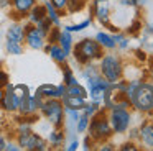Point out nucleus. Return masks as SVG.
Instances as JSON below:
<instances>
[{"mask_svg":"<svg viewBox=\"0 0 153 151\" xmlns=\"http://www.w3.org/2000/svg\"><path fill=\"white\" fill-rule=\"evenodd\" d=\"M102 54L104 49L96 41V38H82L76 41L73 46V53H71V56H74L79 66L87 64V62H97L102 58Z\"/></svg>","mask_w":153,"mask_h":151,"instance_id":"nucleus-1","label":"nucleus"},{"mask_svg":"<svg viewBox=\"0 0 153 151\" xmlns=\"http://www.w3.org/2000/svg\"><path fill=\"white\" fill-rule=\"evenodd\" d=\"M132 110L145 115H153V82L140 81L133 94L128 97Z\"/></svg>","mask_w":153,"mask_h":151,"instance_id":"nucleus-2","label":"nucleus"},{"mask_svg":"<svg viewBox=\"0 0 153 151\" xmlns=\"http://www.w3.org/2000/svg\"><path fill=\"white\" fill-rule=\"evenodd\" d=\"M86 133L97 144L104 143V141H109L114 136V131L109 123V117H107L105 108H100L97 113H94L91 117V121H89V127H87Z\"/></svg>","mask_w":153,"mask_h":151,"instance_id":"nucleus-3","label":"nucleus"},{"mask_svg":"<svg viewBox=\"0 0 153 151\" xmlns=\"http://www.w3.org/2000/svg\"><path fill=\"white\" fill-rule=\"evenodd\" d=\"M97 66H99V72L105 81L109 82H117L123 77V61L119 54H115L114 51H107L102 54V58L97 61Z\"/></svg>","mask_w":153,"mask_h":151,"instance_id":"nucleus-4","label":"nucleus"},{"mask_svg":"<svg viewBox=\"0 0 153 151\" xmlns=\"http://www.w3.org/2000/svg\"><path fill=\"white\" fill-rule=\"evenodd\" d=\"M40 117H43L51 128H63L64 105L61 98H46L40 107Z\"/></svg>","mask_w":153,"mask_h":151,"instance_id":"nucleus-5","label":"nucleus"},{"mask_svg":"<svg viewBox=\"0 0 153 151\" xmlns=\"http://www.w3.org/2000/svg\"><path fill=\"white\" fill-rule=\"evenodd\" d=\"M107 117H109V123L112 127L114 135H125L128 133L130 127H132V108L125 107H112L107 110Z\"/></svg>","mask_w":153,"mask_h":151,"instance_id":"nucleus-6","label":"nucleus"},{"mask_svg":"<svg viewBox=\"0 0 153 151\" xmlns=\"http://www.w3.org/2000/svg\"><path fill=\"white\" fill-rule=\"evenodd\" d=\"M92 18H96L104 28H107L109 31H115V26L112 25V2L110 0H92Z\"/></svg>","mask_w":153,"mask_h":151,"instance_id":"nucleus-7","label":"nucleus"},{"mask_svg":"<svg viewBox=\"0 0 153 151\" xmlns=\"http://www.w3.org/2000/svg\"><path fill=\"white\" fill-rule=\"evenodd\" d=\"M17 143L25 151H46L48 141L40 133L30 130L25 133H17Z\"/></svg>","mask_w":153,"mask_h":151,"instance_id":"nucleus-8","label":"nucleus"},{"mask_svg":"<svg viewBox=\"0 0 153 151\" xmlns=\"http://www.w3.org/2000/svg\"><path fill=\"white\" fill-rule=\"evenodd\" d=\"M23 25H25V44L30 49H35V51L43 49L45 44H46V35L33 23L25 21Z\"/></svg>","mask_w":153,"mask_h":151,"instance_id":"nucleus-9","label":"nucleus"},{"mask_svg":"<svg viewBox=\"0 0 153 151\" xmlns=\"http://www.w3.org/2000/svg\"><path fill=\"white\" fill-rule=\"evenodd\" d=\"M38 0H10V15L15 21H22L27 18L28 12L33 8Z\"/></svg>","mask_w":153,"mask_h":151,"instance_id":"nucleus-10","label":"nucleus"},{"mask_svg":"<svg viewBox=\"0 0 153 151\" xmlns=\"http://www.w3.org/2000/svg\"><path fill=\"white\" fill-rule=\"evenodd\" d=\"M20 107V100L13 92V84L7 82L4 87V97H2V110L7 113H17Z\"/></svg>","mask_w":153,"mask_h":151,"instance_id":"nucleus-11","label":"nucleus"},{"mask_svg":"<svg viewBox=\"0 0 153 151\" xmlns=\"http://www.w3.org/2000/svg\"><path fill=\"white\" fill-rule=\"evenodd\" d=\"M137 143L146 150H153V121L145 120L138 127V140Z\"/></svg>","mask_w":153,"mask_h":151,"instance_id":"nucleus-12","label":"nucleus"},{"mask_svg":"<svg viewBox=\"0 0 153 151\" xmlns=\"http://www.w3.org/2000/svg\"><path fill=\"white\" fill-rule=\"evenodd\" d=\"M36 92L41 95V97L46 100V98H61L66 92V85L61 82V84L54 85V84H41L40 87L36 89Z\"/></svg>","mask_w":153,"mask_h":151,"instance_id":"nucleus-13","label":"nucleus"},{"mask_svg":"<svg viewBox=\"0 0 153 151\" xmlns=\"http://www.w3.org/2000/svg\"><path fill=\"white\" fill-rule=\"evenodd\" d=\"M5 41L18 43V44H25V25L22 21H13L7 28L5 33Z\"/></svg>","mask_w":153,"mask_h":151,"instance_id":"nucleus-14","label":"nucleus"},{"mask_svg":"<svg viewBox=\"0 0 153 151\" xmlns=\"http://www.w3.org/2000/svg\"><path fill=\"white\" fill-rule=\"evenodd\" d=\"M43 51L46 53V54L50 56V58L56 62V64H59V66L66 64L68 58H69V56L63 51V48H61L58 43H46V44H45V48H43Z\"/></svg>","mask_w":153,"mask_h":151,"instance_id":"nucleus-15","label":"nucleus"},{"mask_svg":"<svg viewBox=\"0 0 153 151\" xmlns=\"http://www.w3.org/2000/svg\"><path fill=\"white\" fill-rule=\"evenodd\" d=\"M17 113L22 115V117H31V115L40 113V108H38V105H36L35 95L31 94V92L20 102V107H18V112H17Z\"/></svg>","mask_w":153,"mask_h":151,"instance_id":"nucleus-16","label":"nucleus"},{"mask_svg":"<svg viewBox=\"0 0 153 151\" xmlns=\"http://www.w3.org/2000/svg\"><path fill=\"white\" fill-rule=\"evenodd\" d=\"M66 131H64V128H51V131L48 133V146L51 148H63L64 143H66Z\"/></svg>","mask_w":153,"mask_h":151,"instance_id":"nucleus-17","label":"nucleus"},{"mask_svg":"<svg viewBox=\"0 0 153 151\" xmlns=\"http://www.w3.org/2000/svg\"><path fill=\"white\" fill-rule=\"evenodd\" d=\"M94 38L102 46L104 51H114V49H117V43L112 36V31H97Z\"/></svg>","mask_w":153,"mask_h":151,"instance_id":"nucleus-18","label":"nucleus"},{"mask_svg":"<svg viewBox=\"0 0 153 151\" xmlns=\"http://www.w3.org/2000/svg\"><path fill=\"white\" fill-rule=\"evenodd\" d=\"M61 102H63V105H64V107H68V108L82 110L89 100H87V97H74V95H66V94H64L63 97H61Z\"/></svg>","mask_w":153,"mask_h":151,"instance_id":"nucleus-19","label":"nucleus"},{"mask_svg":"<svg viewBox=\"0 0 153 151\" xmlns=\"http://www.w3.org/2000/svg\"><path fill=\"white\" fill-rule=\"evenodd\" d=\"M58 44L63 48V51L66 53L68 56H71L73 53V46H74V38H73V33H69L68 30L61 28L59 33V38H58Z\"/></svg>","mask_w":153,"mask_h":151,"instance_id":"nucleus-20","label":"nucleus"},{"mask_svg":"<svg viewBox=\"0 0 153 151\" xmlns=\"http://www.w3.org/2000/svg\"><path fill=\"white\" fill-rule=\"evenodd\" d=\"M45 16H46V10H45V5L41 2H36L33 5V8L28 12L27 15V21L28 23H33V25H36L40 20H43Z\"/></svg>","mask_w":153,"mask_h":151,"instance_id":"nucleus-21","label":"nucleus"},{"mask_svg":"<svg viewBox=\"0 0 153 151\" xmlns=\"http://www.w3.org/2000/svg\"><path fill=\"white\" fill-rule=\"evenodd\" d=\"M45 5V10H46V16H48V20H50L51 23H53V26H61V13L58 12L56 8L53 7V3L50 2V0H43L41 2Z\"/></svg>","mask_w":153,"mask_h":151,"instance_id":"nucleus-22","label":"nucleus"},{"mask_svg":"<svg viewBox=\"0 0 153 151\" xmlns=\"http://www.w3.org/2000/svg\"><path fill=\"white\" fill-rule=\"evenodd\" d=\"M91 25H92V15H91V16H87L86 20H82V21H79V23L66 25V26H63V28H64V30H68L69 33H81V31H84L86 28H89Z\"/></svg>","mask_w":153,"mask_h":151,"instance_id":"nucleus-23","label":"nucleus"},{"mask_svg":"<svg viewBox=\"0 0 153 151\" xmlns=\"http://www.w3.org/2000/svg\"><path fill=\"white\" fill-rule=\"evenodd\" d=\"M66 95H74V97H87V87L82 85L81 82L74 85H66Z\"/></svg>","mask_w":153,"mask_h":151,"instance_id":"nucleus-24","label":"nucleus"},{"mask_svg":"<svg viewBox=\"0 0 153 151\" xmlns=\"http://www.w3.org/2000/svg\"><path fill=\"white\" fill-rule=\"evenodd\" d=\"M63 84L64 85H74V84H77L79 82V79L76 77V74H74V71L68 66V62L66 64H63Z\"/></svg>","mask_w":153,"mask_h":151,"instance_id":"nucleus-25","label":"nucleus"},{"mask_svg":"<svg viewBox=\"0 0 153 151\" xmlns=\"http://www.w3.org/2000/svg\"><path fill=\"white\" fill-rule=\"evenodd\" d=\"M89 121H91V117L86 113L81 112L79 118H77V123H76V133L77 135H86L87 131V127H89Z\"/></svg>","mask_w":153,"mask_h":151,"instance_id":"nucleus-26","label":"nucleus"},{"mask_svg":"<svg viewBox=\"0 0 153 151\" xmlns=\"http://www.w3.org/2000/svg\"><path fill=\"white\" fill-rule=\"evenodd\" d=\"M5 51L10 56H22L25 51V44H18V43L5 41Z\"/></svg>","mask_w":153,"mask_h":151,"instance_id":"nucleus-27","label":"nucleus"},{"mask_svg":"<svg viewBox=\"0 0 153 151\" xmlns=\"http://www.w3.org/2000/svg\"><path fill=\"white\" fill-rule=\"evenodd\" d=\"M87 5V0H68V8H66V13H77L81 10H84Z\"/></svg>","mask_w":153,"mask_h":151,"instance_id":"nucleus-28","label":"nucleus"},{"mask_svg":"<svg viewBox=\"0 0 153 151\" xmlns=\"http://www.w3.org/2000/svg\"><path fill=\"white\" fill-rule=\"evenodd\" d=\"M59 33H61V26H53L46 35V43H58Z\"/></svg>","mask_w":153,"mask_h":151,"instance_id":"nucleus-29","label":"nucleus"},{"mask_svg":"<svg viewBox=\"0 0 153 151\" xmlns=\"http://www.w3.org/2000/svg\"><path fill=\"white\" fill-rule=\"evenodd\" d=\"M53 3V7L61 13V15H66V8H68V0H50Z\"/></svg>","mask_w":153,"mask_h":151,"instance_id":"nucleus-30","label":"nucleus"},{"mask_svg":"<svg viewBox=\"0 0 153 151\" xmlns=\"http://www.w3.org/2000/svg\"><path fill=\"white\" fill-rule=\"evenodd\" d=\"M36 26H38V28H40L43 33H45V35H48V31H50V30L53 28V23H51L50 20H48V16H45L43 20H40V21L36 23Z\"/></svg>","mask_w":153,"mask_h":151,"instance_id":"nucleus-31","label":"nucleus"},{"mask_svg":"<svg viewBox=\"0 0 153 151\" xmlns=\"http://www.w3.org/2000/svg\"><path fill=\"white\" fill-rule=\"evenodd\" d=\"M79 140L77 138H71L68 143H64V146H63V150L64 151H77L79 150Z\"/></svg>","mask_w":153,"mask_h":151,"instance_id":"nucleus-32","label":"nucleus"},{"mask_svg":"<svg viewBox=\"0 0 153 151\" xmlns=\"http://www.w3.org/2000/svg\"><path fill=\"white\" fill-rule=\"evenodd\" d=\"M120 151H138L140 148L137 146V141H125V143H122L120 144V148H119Z\"/></svg>","mask_w":153,"mask_h":151,"instance_id":"nucleus-33","label":"nucleus"},{"mask_svg":"<svg viewBox=\"0 0 153 151\" xmlns=\"http://www.w3.org/2000/svg\"><path fill=\"white\" fill-rule=\"evenodd\" d=\"M7 82H10V77H8V72L5 71V69L2 67V66H0V89H4Z\"/></svg>","mask_w":153,"mask_h":151,"instance_id":"nucleus-34","label":"nucleus"},{"mask_svg":"<svg viewBox=\"0 0 153 151\" xmlns=\"http://www.w3.org/2000/svg\"><path fill=\"white\" fill-rule=\"evenodd\" d=\"M138 0H117V5L125 7V8H137Z\"/></svg>","mask_w":153,"mask_h":151,"instance_id":"nucleus-35","label":"nucleus"},{"mask_svg":"<svg viewBox=\"0 0 153 151\" xmlns=\"http://www.w3.org/2000/svg\"><path fill=\"white\" fill-rule=\"evenodd\" d=\"M4 151H22V148L18 146L17 141H7V143H5V150Z\"/></svg>","mask_w":153,"mask_h":151,"instance_id":"nucleus-36","label":"nucleus"},{"mask_svg":"<svg viewBox=\"0 0 153 151\" xmlns=\"http://www.w3.org/2000/svg\"><path fill=\"white\" fill-rule=\"evenodd\" d=\"M99 150H100V151H114L115 148H114L112 143H109V141H104V143H99Z\"/></svg>","mask_w":153,"mask_h":151,"instance_id":"nucleus-37","label":"nucleus"},{"mask_svg":"<svg viewBox=\"0 0 153 151\" xmlns=\"http://www.w3.org/2000/svg\"><path fill=\"white\" fill-rule=\"evenodd\" d=\"M92 143H94V141L91 140L89 136H86V140H84V143H82V150H86V151L92 150Z\"/></svg>","mask_w":153,"mask_h":151,"instance_id":"nucleus-38","label":"nucleus"},{"mask_svg":"<svg viewBox=\"0 0 153 151\" xmlns=\"http://www.w3.org/2000/svg\"><path fill=\"white\" fill-rule=\"evenodd\" d=\"M135 54H137V58H138L140 61H145V59H146V51H145V49H137Z\"/></svg>","mask_w":153,"mask_h":151,"instance_id":"nucleus-39","label":"nucleus"},{"mask_svg":"<svg viewBox=\"0 0 153 151\" xmlns=\"http://www.w3.org/2000/svg\"><path fill=\"white\" fill-rule=\"evenodd\" d=\"M143 26H145V28L148 30V31H152V33H153V18H146V23H145Z\"/></svg>","mask_w":153,"mask_h":151,"instance_id":"nucleus-40","label":"nucleus"},{"mask_svg":"<svg viewBox=\"0 0 153 151\" xmlns=\"http://www.w3.org/2000/svg\"><path fill=\"white\" fill-rule=\"evenodd\" d=\"M0 8H2V10H8V8H10V0H0Z\"/></svg>","mask_w":153,"mask_h":151,"instance_id":"nucleus-41","label":"nucleus"},{"mask_svg":"<svg viewBox=\"0 0 153 151\" xmlns=\"http://www.w3.org/2000/svg\"><path fill=\"white\" fill-rule=\"evenodd\" d=\"M5 143H7V140H5L2 135H0V151H4V150H5Z\"/></svg>","mask_w":153,"mask_h":151,"instance_id":"nucleus-42","label":"nucleus"}]
</instances>
